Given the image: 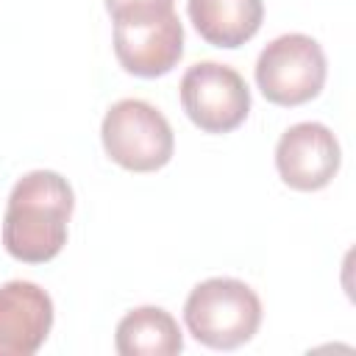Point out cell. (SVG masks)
Returning <instances> with one entry per match:
<instances>
[{
    "label": "cell",
    "mask_w": 356,
    "mask_h": 356,
    "mask_svg": "<svg viewBox=\"0 0 356 356\" xmlns=\"http://www.w3.org/2000/svg\"><path fill=\"white\" fill-rule=\"evenodd\" d=\"M100 139L108 159L131 172H156L175 150L167 117L156 106L134 97L120 100L106 111Z\"/></svg>",
    "instance_id": "3957f363"
},
{
    "label": "cell",
    "mask_w": 356,
    "mask_h": 356,
    "mask_svg": "<svg viewBox=\"0 0 356 356\" xmlns=\"http://www.w3.org/2000/svg\"><path fill=\"white\" fill-rule=\"evenodd\" d=\"M53 328V300L33 281L0 286V356L36 353Z\"/></svg>",
    "instance_id": "ba28073f"
},
{
    "label": "cell",
    "mask_w": 356,
    "mask_h": 356,
    "mask_svg": "<svg viewBox=\"0 0 356 356\" xmlns=\"http://www.w3.org/2000/svg\"><path fill=\"white\" fill-rule=\"evenodd\" d=\"M339 161V142L323 122H298L286 128L275 145V170L281 181L298 192H317L328 186Z\"/></svg>",
    "instance_id": "52a82bcc"
},
{
    "label": "cell",
    "mask_w": 356,
    "mask_h": 356,
    "mask_svg": "<svg viewBox=\"0 0 356 356\" xmlns=\"http://www.w3.org/2000/svg\"><path fill=\"white\" fill-rule=\"evenodd\" d=\"M75 197L64 175L53 170H33L22 175L6 206L3 248L25 264H44L67 245V222Z\"/></svg>",
    "instance_id": "6da1fadb"
},
{
    "label": "cell",
    "mask_w": 356,
    "mask_h": 356,
    "mask_svg": "<svg viewBox=\"0 0 356 356\" xmlns=\"http://www.w3.org/2000/svg\"><path fill=\"white\" fill-rule=\"evenodd\" d=\"M184 323L200 345L234 350L250 342L259 331L261 300L245 281L206 278L189 292L184 303Z\"/></svg>",
    "instance_id": "7a4b0ae2"
},
{
    "label": "cell",
    "mask_w": 356,
    "mask_h": 356,
    "mask_svg": "<svg viewBox=\"0 0 356 356\" xmlns=\"http://www.w3.org/2000/svg\"><path fill=\"white\" fill-rule=\"evenodd\" d=\"M325 53L306 33H284L273 39L256 61V83L275 106H303L325 86Z\"/></svg>",
    "instance_id": "277c9868"
},
{
    "label": "cell",
    "mask_w": 356,
    "mask_h": 356,
    "mask_svg": "<svg viewBox=\"0 0 356 356\" xmlns=\"http://www.w3.org/2000/svg\"><path fill=\"white\" fill-rule=\"evenodd\" d=\"M186 11L200 39L225 50L250 42L264 19L261 0H189Z\"/></svg>",
    "instance_id": "9c48e42d"
},
{
    "label": "cell",
    "mask_w": 356,
    "mask_h": 356,
    "mask_svg": "<svg viewBox=\"0 0 356 356\" xmlns=\"http://www.w3.org/2000/svg\"><path fill=\"white\" fill-rule=\"evenodd\" d=\"M114 56L136 78L167 75L184 56V25L175 11L114 22Z\"/></svg>",
    "instance_id": "8992f818"
},
{
    "label": "cell",
    "mask_w": 356,
    "mask_h": 356,
    "mask_svg": "<svg viewBox=\"0 0 356 356\" xmlns=\"http://www.w3.org/2000/svg\"><path fill=\"white\" fill-rule=\"evenodd\" d=\"M175 0H106V11L111 19H134V17H153V14H170Z\"/></svg>",
    "instance_id": "8fae6325"
},
{
    "label": "cell",
    "mask_w": 356,
    "mask_h": 356,
    "mask_svg": "<svg viewBox=\"0 0 356 356\" xmlns=\"http://www.w3.org/2000/svg\"><path fill=\"white\" fill-rule=\"evenodd\" d=\"M114 345L120 356H172L184 350V337L170 312L139 306L117 323Z\"/></svg>",
    "instance_id": "30bf717a"
},
{
    "label": "cell",
    "mask_w": 356,
    "mask_h": 356,
    "mask_svg": "<svg viewBox=\"0 0 356 356\" xmlns=\"http://www.w3.org/2000/svg\"><path fill=\"white\" fill-rule=\"evenodd\" d=\"M181 106L203 134H231L250 111V89L234 67L200 61L181 78Z\"/></svg>",
    "instance_id": "5b68a950"
}]
</instances>
